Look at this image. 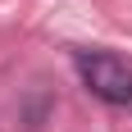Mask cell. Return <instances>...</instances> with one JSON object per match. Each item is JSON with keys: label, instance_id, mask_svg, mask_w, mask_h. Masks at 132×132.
<instances>
[{"label": "cell", "instance_id": "1", "mask_svg": "<svg viewBox=\"0 0 132 132\" xmlns=\"http://www.w3.org/2000/svg\"><path fill=\"white\" fill-rule=\"evenodd\" d=\"M73 68H78L82 87L96 100H105L114 109L132 105V64L123 55H114V50H78L73 55Z\"/></svg>", "mask_w": 132, "mask_h": 132}]
</instances>
